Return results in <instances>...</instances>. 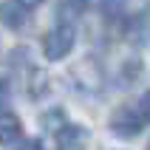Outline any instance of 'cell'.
I'll use <instances>...</instances> for the list:
<instances>
[{"mask_svg": "<svg viewBox=\"0 0 150 150\" xmlns=\"http://www.w3.org/2000/svg\"><path fill=\"white\" fill-rule=\"evenodd\" d=\"M147 96L139 99V105H125V108H119L113 116H110V127H113V133L125 136V139H133V136L142 133V127L147 125Z\"/></svg>", "mask_w": 150, "mask_h": 150, "instance_id": "cell-1", "label": "cell"}, {"mask_svg": "<svg viewBox=\"0 0 150 150\" xmlns=\"http://www.w3.org/2000/svg\"><path fill=\"white\" fill-rule=\"evenodd\" d=\"M71 48H74V25H68V23L54 25V28L42 37V54H45V59H51V62L62 59Z\"/></svg>", "mask_w": 150, "mask_h": 150, "instance_id": "cell-2", "label": "cell"}, {"mask_svg": "<svg viewBox=\"0 0 150 150\" xmlns=\"http://www.w3.org/2000/svg\"><path fill=\"white\" fill-rule=\"evenodd\" d=\"M23 133V122L20 116L8 113V110H0V144H14Z\"/></svg>", "mask_w": 150, "mask_h": 150, "instance_id": "cell-3", "label": "cell"}, {"mask_svg": "<svg viewBox=\"0 0 150 150\" xmlns=\"http://www.w3.org/2000/svg\"><path fill=\"white\" fill-rule=\"evenodd\" d=\"M59 150H79L85 144V130L79 125H62V130L57 133Z\"/></svg>", "mask_w": 150, "mask_h": 150, "instance_id": "cell-4", "label": "cell"}, {"mask_svg": "<svg viewBox=\"0 0 150 150\" xmlns=\"http://www.w3.org/2000/svg\"><path fill=\"white\" fill-rule=\"evenodd\" d=\"M0 23L8 25V28H20V25H25V8L20 6L17 0L0 3Z\"/></svg>", "mask_w": 150, "mask_h": 150, "instance_id": "cell-5", "label": "cell"}, {"mask_svg": "<svg viewBox=\"0 0 150 150\" xmlns=\"http://www.w3.org/2000/svg\"><path fill=\"white\" fill-rule=\"evenodd\" d=\"M99 6H102V11H105L108 17H116V14H122L125 0H99Z\"/></svg>", "mask_w": 150, "mask_h": 150, "instance_id": "cell-6", "label": "cell"}, {"mask_svg": "<svg viewBox=\"0 0 150 150\" xmlns=\"http://www.w3.org/2000/svg\"><path fill=\"white\" fill-rule=\"evenodd\" d=\"M17 150H45V147H42V142H40V139H28V142H23Z\"/></svg>", "mask_w": 150, "mask_h": 150, "instance_id": "cell-7", "label": "cell"}, {"mask_svg": "<svg viewBox=\"0 0 150 150\" xmlns=\"http://www.w3.org/2000/svg\"><path fill=\"white\" fill-rule=\"evenodd\" d=\"M6 99H8V82H6V79H0V110H3Z\"/></svg>", "mask_w": 150, "mask_h": 150, "instance_id": "cell-8", "label": "cell"}, {"mask_svg": "<svg viewBox=\"0 0 150 150\" xmlns=\"http://www.w3.org/2000/svg\"><path fill=\"white\" fill-rule=\"evenodd\" d=\"M17 3H20L23 8H37V6L42 3V0H17Z\"/></svg>", "mask_w": 150, "mask_h": 150, "instance_id": "cell-9", "label": "cell"}]
</instances>
